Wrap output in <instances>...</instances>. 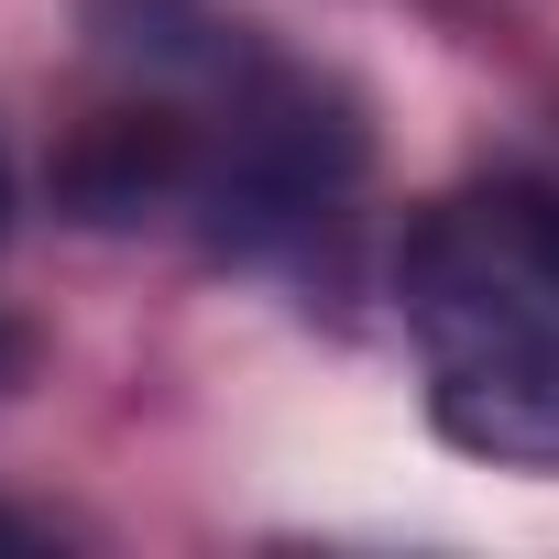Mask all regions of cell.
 <instances>
[{"label": "cell", "mask_w": 559, "mask_h": 559, "mask_svg": "<svg viewBox=\"0 0 559 559\" xmlns=\"http://www.w3.org/2000/svg\"><path fill=\"white\" fill-rule=\"evenodd\" d=\"M395 319L450 450L559 472V187L472 176L417 209Z\"/></svg>", "instance_id": "cell-1"}, {"label": "cell", "mask_w": 559, "mask_h": 559, "mask_svg": "<svg viewBox=\"0 0 559 559\" xmlns=\"http://www.w3.org/2000/svg\"><path fill=\"white\" fill-rule=\"evenodd\" d=\"M0 548H34V526H23V515H12V504H0Z\"/></svg>", "instance_id": "cell-2"}, {"label": "cell", "mask_w": 559, "mask_h": 559, "mask_svg": "<svg viewBox=\"0 0 559 559\" xmlns=\"http://www.w3.org/2000/svg\"><path fill=\"white\" fill-rule=\"evenodd\" d=\"M0 230H12V176H0Z\"/></svg>", "instance_id": "cell-3"}]
</instances>
